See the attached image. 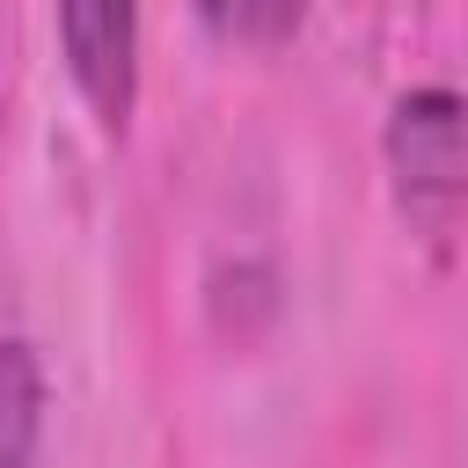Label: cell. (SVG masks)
<instances>
[{"label":"cell","instance_id":"cell-1","mask_svg":"<svg viewBox=\"0 0 468 468\" xmlns=\"http://www.w3.org/2000/svg\"><path fill=\"white\" fill-rule=\"evenodd\" d=\"M380 154H388L395 205L424 241H446L468 227V95L461 88L431 80L395 95Z\"/></svg>","mask_w":468,"mask_h":468},{"label":"cell","instance_id":"cell-2","mask_svg":"<svg viewBox=\"0 0 468 468\" xmlns=\"http://www.w3.org/2000/svg\"><path fill=\"white\" fill-rule=\"evenodd\" d=\"M58 51L95 124L124 132L139 102V0H58Z\"/></svg>","mask_w":468,"mask_h":468},{"label":"cell","instance_id":"cell-3","mask_svg":"<svg viewBox=\"0 0 468 468\" xmlns=\"http://www.w3.org/2000/svg\"><path fill=\"white\" fill-rule=\"evenodd\" d=\"M44 446V366L29 336H0V468H37Z\"/></svg>","mask_w":468,"mask_h":468},{"label":"cell","instance_id":"cell-4","mask_svg":"<svg viewBox=\"0 0 468 468\" xmlns=\"http://www.w3.org/2000/svg\"><path fill=\"white\" fill-rule=\"evenodd\" d=\"M205 29L241 44V51H278L300 22H307V0H197Z\"/></svg>","mask_w":468,"mask_h":468}]
</instances>
